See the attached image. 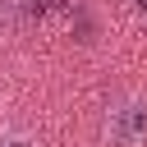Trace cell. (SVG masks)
<instances>
[{"instance_id": "cell-4", "label": "cell", "mask_w": 147, "mask_h": 147, "mask_svg": "<svg viewBox=\"0 0 147 147\" xmlns=\"http://www.w3.org/2000/svg\"><path fill=\"white\" fill-rule=\"evenodd\" d=\"M138 9H147V0H138Z\"/></svg>"}, {"instance_id": "cell-3", "label": "cell", "mask_w": 147, "mask_h": 147, "mask_svg": "<svg viewBox=\"0 0 147 147\" xmlns=\"http://www.w3.org/2000/svg\"><path fill=\"white\" fill-rule=\"evenodd\" d=\"M5 147H28V142H5Z\"/></svg>"}, {"instance_id": "cell-2", "label": "cell", "mask_w": 147, "mask_h": 147, "mask_svg": "<svg viewBox=\"0 0 147 147\" xmlns=\"http://www.w3.org/2000/svg\"><path fill=\"white\" fill-rule=\"evenodd\" d=\"M18 9H23V14H28V18H32V14H37V18H41V14H46V9H51V0H18Z\"/></svg>"}, {"instance_id": "cell-1", "label": "cell", "mask_w": 147, "mask_h": 147, "mask_svg": "<svg viewBox=\"0 0 147 147\" xmlns=\"http://www.w3.org/2000/svg\"><path fill=\"white\" fill-rule=\"evenodd\" d=\"M142 133H147V106H124V110H115V119H110V142L133 147Z\"/></svg>"}]
</instances>
